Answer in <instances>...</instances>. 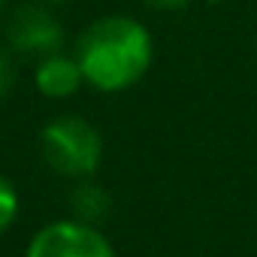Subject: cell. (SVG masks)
<instances>
[{
    "label": "cell",
    "mask_w": 257,
    "mask_h": 257,
    "mask_svg": "<svg viewBox=\"0 0 257 257\" xmlns=\"http://www.w3.org/2000/svg\"><path fill=\"white\" fill-rule=\"evenodd\" d=\"M155 58L152 34L131 16H103L85 28L76 46V61L91 88L103 94L137 85Z\"/></svg>",
    "instance_id": "1"
},
{
    "label": "cell",
    "mask_w": 257,
    "mask_h": 257,
    "mask_svg": "<svg viewBox=\"0 0 257 257\" xmlns=\"http://www.w3.org/2000/svg\"><path fill=\"white\" fill-rule=\"evenodd\" d=\"M85 76H82V67L76 61V55H64V52H55V55H46L37 61V70H34V85L43 97L49 100H64V97H73L79 88H82Z\"/></svg>",
    "instance_id": "5"
},
{
    "label": "cell",
    "mask_w": 257,
    "mask_h": 257,
    "mask_svg": "<svg viewBox=\"0 0 257 257\" xmlns=\"http://www.w3.org/2000/svg\"><path fill=\"white\" fill-rule=\"evenodd\" d=\"M40 4H67V0H40Z\"/></svg>",
    "instance_id": "10"
},
{
    "label": "cell",
    "mask_w": 257,
    "mask_h": 257,
    "mask_svg": "<svg viewBox=\"0 0 257 257\" xmlns=\"http://www.w3.org/2000/svg\"><path fill=\"white\" fill-rule=\"evenodd\" d=\"M4 4H7V0H0V16H4Z\"/></svg>",
    "instance_id": "11"
},
{
    "label": "cell",
    "mask_w": 257,
    "mask_h": 257,
    "mask_svg": "<svg viewBox=\"0 0 257 257\" xmlns=\"http://www.w3.org/2000/svg\"><path fill=\"white\" fill-rule=\"evenodd\" d=\"M16 218H19V191L10 179L0 176V233L10 230Z\"/></svg>",
    "instance_id": "7"
},
{
    "label": "cell",
    "mask_w": 257,
    "mask_h": 257,
    "mask_svg": "<svg viewBox=\"0 0 257 257\" xmlns=\"http://www.w3.org/2000/svg\"><path fill=\"white\" fill-rule=\"evenodd\" d=\"M43 158L49 167L70 179H91L103 161V140L79 115H61L49 121L40 134Z\"/></svg>",
    "instance_id": "2"
},
{
    "label": "cell",
    "mask_w": 257,
    "mask_h": 257,
    "mask_svg": "<svg viewBox=\"0 0 257 257\" xmlns=\"http://www.w3.org/2000/svg\"><path fill=\"white\" fill-rule=\"evenodd\" d=\"M25 257H115V248L97 224L73 218L40 227L31 236Z\"/></svg>",
    "instance_id": "3"
},
{
    "label": "cell",
    "mask_w": 257,
    "mask_h": 257,
    "mask_svg": "<svg viewBox=\"0 0 257 257\" xmlns=\"http://www.w3.org/2000/svg\"><path fill=\"white\" fill-rule=\"evenodd\" d=\"M16 85V64H13V55L0 46V100H4Z\"/></svg>",
    "instance_id": "8"
},
{
    "label": "cell",
    "mask_w": 257,
    "mask_h": 257,
    "mask_svg": "<svg viewBox=\"0 0 257 257\" xmlns=\"http://www.w3.org/2000/svg\"><path fill=\"white\" fill-rule=\"evenodd\" d=\"M73 212L79 221H88V224H100L109 212H112V197L106 188H100L97 182H82L76 191H73Z\"/></svg>",
    "instance_id": "6"
},
{
    "label": "cell",
    "mask_w": 257,
    "mask_h": 257,
    "mask_svg": "<svg viewBox=\"0 0 257 257\" xmlns=\"http://www.w3.org/2000/svg\"><path fill=\"white\" fill-rule=\"evenodd\" d=\"M7 43L13 52L40 61V58L64 49V28L37 0V4H25L13 13V19L7 25Z\"/></svg>",
    "instance_id": "4"
},
{
    "label": "cell",
    "mask_w": 257,
    "mask_h": 257,
    "mask_svg": "<svg viewBox=\"0 0 257 257\" xmlns=\"http://www.w3.org/2000/svg\"><path fill=\"white\" fill-rule=\"evenodd\" d=\"M191 0H146V7L152 10H161V13H176V10H185Z\"/></svg>",
    "instance_id": "9"
}]
</instances>
